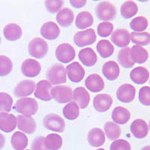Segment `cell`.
Here are the masks:
<instances>
[{
	"mask_svg": "<svg viewBox=\"0 0 150 150\" xmlns=\"http://www.w3.org/2000/svg\"><path fill=\"white\" fill-rule=\"evenodd\" d=\"M28 137L21 131H16L11 136V143L12 147L16 150H23L28 146Z\"/></svg>",
	"mask_w": 150,
	"mask_h": 150,
	"instance_id": "31",
	"label": "cell"
},
{
	"mask_svg": "<svg viewBox=\"0 0 150 150\" xmlns=\"http://www.w3.org/2000/svg\"><path fill=\"white\" fill-rule=\"evenodd\" d=\"M50 95L59 104L69 103L73 99V90L68 86H56L52 87Z\"/></svg>",
	"mask_w": 150,
	"mask_h": 150,
	"instance_id": "5",
	"label": "cell"
},
{
	"mask_svg": "<svg viewBox=\"0 0 150 150\" xmlns=\"http://www.w3.org/2000/svg\"><path fill=\"white\" fill-rule=\"evenodd\" d=\"M14 109L24 116H33L38 110V104L35 99L32 98H22L17 100Z\"/></svg>",
	"mask_w": 150,
	"mask_h": 150,
	"instance_id": "2",
	"label": "cell"
},
{
	"mask_svg": "<svg viewBox=\"0 0 150 150\" xmlns=\"http://www.w3.org/2000/svg\"><path fill=\"white\" fill-rule=\"evenodd\" d=\"M3 34L8 41H14L19 40L22 37L23 31L18 24L9 23L4 28Z\"/></svg>",
	"mask_w": 150,
	"mask_h": 150,
	"instance_id": "28",
	"label": "cell"
},
{
	"mask_svg": "<svg viewBox=\"0 0 150 150\" xmlns=\"http://www.w3.org/2000/svg\"><path fill=\"white\" fill-rule=\"evenodd\" d=\"M5 144V138L2 134L0 133V150L2 149Z\"/></svg>",
	"mask_w": 150,
	"mask_h": 150,
	"instance_id": "48",
	"label": "cell"
},
{
	"mask_svg": "<svg viewBox=\"0 0 150 150\" xmlns=\"http://www.w3.org/2000/svg\"><path fill=\"white\" fill-rule=\"evenodd\" d=\"M113 31V25L110 22H102L97 27L98 34L100 37L106 38L110 35Z\"/></svg>",
	"mask_w": 150,
	"mask_h": 150,
	"instance_id": "42",
	"label": "cell"
},
{
	"mask_svg": "<svg viewBox=\"0 0 150 150\" xmlns=\"http://www.w3.org/2000/svg\"><path fill=\"white\" fill-rule=\"evenodd\" d=\"M17 125V118L11 113L0 112V130L5 133L14 131Z\"/></svg>",
	"mask_w": 150,
	"mask_h": 150,
	"instance_id": "18",
	"label": "cell"
},
{
	"mask_svg": "<svg viewBox=\"0 0 150 150\" xmlns=\"http://www.w3.org/2000/svg\"><path fill=\"white\" fill-rule=\"evenodd\" d=\"M72 100H74L75 103H77L79 108L85 109L89 104L90 96L84 87H77L73 92Z\"/></svg>",
	"mask_w": 150,
	"mask_h": 150,
	"instance_id": "19",
	"label": "cell"
},
{
	"mask_svg": "<svg viewBox=\"0 0 150 150\" xmlns=\"http://www.w3.org/2000/svg\"><path fill=\"white\" fill-rule=\"evenodd\" d=\"M97 39L96 32L93 29H88L83 31H79L74 35V42L79 47L92 45Z\"/></svg>",
	"mask_w": 150,
	"mask_h": 150,
	"instance_id": "7",
	"label": "cell"
},
{
	"mask_svg": "<svg viewBox=\"0 0 150 150\" xmlns=\"http://www.w3.org/2000/svg\"><path fill=\"white\" fill-rule=\"evenodd\" d=\"M148 27V21L145 17H137L130 23V28L135 33H142Z\"/></svg>",
	"mask_w": 150,
	"mask_h": 150,
	"instance_id": "39",
	"label": "cell"
},
{
	"mask_svg": "<svg viewBox=\"0 0 150 150\" xmlns=\"http://www.w3.org/2000/svg\"><path fill=\"white\" fill-rule=\"evenodd\" d=\"M131 41L138 46H146L150 44V34L146 32L135 33L131 34Z\"/></svg>",
	"mask_w": 150,
	"mask_h": 150,
	"instance_id": "38",
	"label": "cell"
},
{
	"mask_svg": "<svg viewBox=\"0 0 150 150\" xmlns=\"http://www.w3.org/2000/svg\"><path fill=\"white\" fill-rule=\"evenodd\" d=\"M102 73L106 79L110 81H114L120 76V66L116 62L108 61L103 65Z\"/></svg>",
	"mask_w": 150,
	"mask_h": 150,
	"instance_id": "23",
	"label": "cell"
},
{
	"mask_svg": "<svg viewBox=\"0 0 150 150\" xmlns=\"http://www.w3.org/2000/svg\"><path fill=\"white\" fill-rule=\"evenodd\" d=\"M130 49L129 47L122 48L118 53V61L119 63L125 68H131L134 66V63L130 56Z\"/></svg>",
	"mask_w": 150,
	"mask_h": 150,
	"instance_id": "37",
	"label": "cell"
},
{
	"mask_svg": "<svg viewBox=\"0 0 150 150\" xmlns=\"http://www.w3.org/2000/svg\"><path fill=\"white\" fill-rule=\"evenodd\" d=\"M13 69L12 61L8 56L0 55V76H7Z\"/></svg>",
	"mask_w": 150,
	"mask_h": 150,
	"instance_id": "41",
	"label": "cell"
},
{
	"mask_svg": "<svg viewBox=\"0 0 150 150\" xmlns=\"http://www.w3.org/2000/svg\"><path fill=\"white\" fill-rule=\"evenodd\" d=\"M78 57L83 65L86 67H92L97 62V55L91 47L82 49L79 52Z\"/></svg>",
	"mask_w": 150,
	"mask_h": 150,
	"instance_id": "22",
	"label": "cell"
},
{
	"mask_svg": "<svg viewBox=\"0 0 150 150\" xmlns=\"http://www.w3.org/2000/svg\"><path fill=\"white\" fill-rule=\"evenodd\" d=\"M130 56L134 63L143 64L148 59L149 53L143 47L134 45L130 50Z\"/></svg>",
	"mask_w": 150,
	"mask_h": 150,
	"instance_id": "26",
	"label": "cell"
},
{
	"mask_svg": "<svg viewBox=\"0 0 150 150\" xmlns=\"http://www.w3.org/2000/svg\"><path fill=\"white\" fill-rule=\"evenodd\" d=\"M36 84L33 80H24L19 83L14 89V94L16 97L23 98L30 96L34 92Z\"/></svg>",
	"mask_w": 150,
	"mask_h": 150,
	"instance_id": "11",
	"label": "cell"
},
{
	"mask_svg": "<svg viewBox=\"0 0 150 150\" xmlns=\"http://www.w3.org/2000/svg\"><path fill=\"white\" fill-rule=\"evenodd\" d=\"M94 22V18L90 12L84 11L80 12L76 17L75 26L80 29H86L92 26Z\"/></svg>",
	"mask_w": 150,
	"mask_h": 150,
	"instance_id": "30",
	"label": "cell"
},
{
	"mask_svg": "<svg viewBox=\"0 0 150 150\" xmlns=\"http://www.w3.org/2000/svg\"><path fill=\"white\" fill-rule=\"evenodd\" d=\"M60 29L58 25L54 22L50 21L42 25L41 35L47 40H55L59 36Z\"/></svg>",
	"mask_w": 150,
	"mask_h": 150,
	"instance_id": "21",
	"label": "cell"
},
{
	"mask_svg": "<svg viewBox=\"0 0 150 150\" xmlns=\"http://www.w3.org/2000/svg\"><path fill=\"white\" fill-rule=\"evenodd\" d=\"M86 0H70L71 5L75 8H81L86 4Z\"/></svg>",
	"mask_w": 150,
	"mask_h": 150,
	"instance_id": "47",
	"label": "cell"
},
{
	"mask_svg": "<svg viewBox=\"0 0 150 150\" xmlns=\"http://www.w3.org/2000/svg\"><path fill=\"white\" fill-rule=\"evenodd\" d=\"M96 14L98 18L104 22L112 21L116 15V9L110 2L103 1L98 4L96 7Z\"/></svg>",
	"mask_w": 150,
	"mask_h": 150,
	"instance_id": "4",
	"label": "cell"
},
{
	"mask_svg": "<svg viewBox=\"0 0 150 150\" xmlns=\"http://www.w3.org/2000/svg\"><path fill=\"white\" fill-rule=\"evenodd\" d=\"M110 150H131V147L127 140L120 139L111 143Z\"/></svg>",
	"mask_w": 150,
	"mask_h": 150,
	"instance_id": "45",
	"label": "cell"
},
{
	"mask_svg": "<svg viewBox=\"0 0 150 150\" xmlns=\"http://www.w3.org/2000/svg\"><path fill=\"white\" fill-rule=\"evenodd\" d=\"M104 132L108 138L111 140H117L121 135V128L120 125L112 122H107L104 125Z\"/></svg>",
	"mask_w": 150,
	"mask_h": 150,
	"instance_id": "34",
	"label": "cell"
},
{
	"mask_svg": "<svg viewBox=\"0 0 150 150\" xmlns=\"http://www.w3.org/2000/svg\"><path fill=\"white\" fill-rule=\"evenodd\" d=\"M41 71V64L33 59H27L22 63L21 71L28 77H34L39 74Z\"/></svg>",
	"mask_w": 150,
	"mask_h": 150,
	"instance_id": "12",
	"label": "cell"
},
{
	"mask_svg": "<svg viewBox=\"0 0 150 150\" xmlns=\"http://www.w3.org/2000/svg\"><path fill=\"white\" fill-rule=\"evenodd\" d=\"M139 101L143 105L150 106V87L143 86L139 91Z\"/></svg>",
	"mask_w": 150,
	"mask_h": 150,
	"instance_id": "44",
	"label": "cell"
},
{
	"mask_svg": "<svg viewBox=\"0 0 150 150\" xmlns=\"http://www.w3.org/2000/svg\"><path fill=\"white\" fill-rule=\"evenodd\" d=\"M0 43H1V37H0Z\"/></svg>",
	"mask_w": 150,
	"mask_h": 150,
	"instance_id": "52",
	"label": "cell"
},
{
	"mask_svg": "<svg viewBox=\"0 0 150 150\" xmlns=\"http://www.w3.org/2000/svg\"><path fill=\"white\" fill-rule=\"evenodd\" d=\"M130 78L134 83L144 84L149 78V72L145 67L139 66L132 69L130 73Z\"/></svg>",
	"mask_w": 150,
	"mask_h": 150,
	"instance_id": "24",
	"label": "cell"
},
{
	"mask_svg": "<svg viewBox=\"0 0 150 150\" xmlns=\"http://www.w3.org/2000/svg\"><path fill=\"white\" fill-rule=\"evenodd\" d=\"M130 130L134 137L137 139H143L147 136L149 129L146 122L141 119H137L131 123Z\"/></svg>",
	"mask_w": 150,
	"mask_h": 150,
	"instance_id": "17",
	"label": "cell"
},
{
	"mask_svg": "<svg viewBox=\"0 0 150 150\" xmlns=\"http://www.w3.org/2000/svg\"><path fill=\"white\" fill-rule=\"evenodd\" d=\"M97 150H105V149H102V148H100V149H98Z\"/></svg>",
	"mask_w": 150,
	"mask_h": 150,
	"instance_id": "50",
	"label": "cell"
},
{
	"mask_svg": "<svg viewBox=\"0 0 150 150\" xmlns=\"http://www.w3.org/2000/svg\"><path fill=\"white\" fill-rule=\"evenodd\" d=\"M74 20V14L73 11L71 10L68 8H64L59 10L56 15V21L59 25L62 27H68L73 23Z\"/></svg>",
	"mask_w": 150,
	"mask_h": 150,
	"instance_id": "27",
	"label": "cell"
},
{
	"mask_svg": "<svg viewBox=\"0 0 150 150\" xmlns=\"http://www.w3.org/2000/svg\"><path fill=\"white\" fill-rule=\"evenodd\" d=\"M13 99L9 94L0 92V112H8L11 110Z\"/></svg>",
	"mask_w": 150,
	"mask_h": 150,
	"instance_id": "40",
	"label": "cell"
},
{
	"mask_svg": "<svg viewBox=\"0 0 150 150\" xmlns=\"http://www.w3.org/2000/svg\"><path fill=\"white\" fill-rule=\"evenodd\" d=\"M85 86L90 92H99L104 89V81L100 75L92 74L86 79Z\"/></svg>",
	"mask_w": 150,
	"mask_h": 150,
	"instance_id": "20",
	"label": "cell"
},
{
	"mask_svg": "<svg viewBox=\"0 0 150 150\" xmlns=\"http://www.w3.org/2000/svg\"><path fill=\"white\" fill-rule=\"evenodd\" d=\"M149 129H150V121H149Z\"/></svg>",
	"mask_w": 150,
	"mask_h": 150,
	"instance_id": "51",
	"label": "cell"
},
{
	"mask_svg": "<svg viewBox=\"0 0 150 150\" xmlns=\"http://www.w3.org/2000/svg\"><path fill=\"white\" fill-rule=\"evenodd\" d=\"M43 125L46 129L53 131L58 133H62L65 131V122L64 119L55 113L46 115L43 120Z\"/></svg>",
	"mask_w": 150,
	"mask_h": 150,
	"instance_id": "6",
	"label": "cell"
},
{
	"mask_svg": "<svg viewBox=\"0 0 150 150\" xmlns=\"http://www.w3.org/2000/svg\"><path fill=\"white\" fill-rule=\"evenodd\" d=\"M149 82H150V81H149Z\"/></svg>",
	"mask_w": 150,
	"mask_h": 150,
	"instance_id": "54",
	"label": "cell"
},
{
	"mask_svg": "<svg viewBox=\"0 0 150 150\" xmlns=\"http://www.w3.org/2000/svg\"><path fill=\"white\" fill-rule=\"evenodd\" d=\"M45 137H36L33 140V143H32L31 150H49L45 146Z\"/></svg>",
	"mask_w": 150,
	"mask_h": 150,
	"instance_id": "46",
	"label": "cell"
},
{
	"mask_svg": "<svg viewBox=\"0 0 150 150\" xmlns=\"http://www.w3.org/2000/svg\"><path fill=\"white\" fill-rule=\"evenodd\" d=\"M111 41L119 47H127L131 41V35L125 29H117L112 33Z\"/></svg>",
	"mask_w": 150,
	"mask_h": 150,
	"instance_id": "13",
	"label": "cell"
},
{
	"mask_svg": "<svg viewBox=\"0 0 150 150\" xmlns=\"http://www.w3.org/2000/svg\"><path fill=\"white\" fill-rule=\"evenodd\" d=\"M98 53L102 58H109L114 52V47L108 40H101L96 46Z\"/></svg>",
	"mask_w": 150,
	"mask_h": 150,
	"instance_id": "32",
	"label": "cell"
},
{
	"mask_svg": "<svg viewBox=\"0 0 150 150\" xmlns=\"http://www.w3.org/2000/svg\"><path fill=\"white\" fill-rule=\"evenodd\" d=\"M63 4L64 2L62 0H47L45 2L47 10L51 14H55L59 11Z\"/></svg>",
	"mask_w": 150,
	"mask_h": 150,
	"instance_id": "43",
	"label": "cell"
},
{
	"mask_svg": "<svg viewBox=\"0 0 150 150\" xmlns=\"http://www.w3.org/2000/svg\"><path fill=\"white\" fill-rule=\"evenodd\" d=\"M17 125L19 130L28 134L34 133L37 128L34 119L30 116L24 115H19L17 116Z\"/></svg>",
	"mask_w": 150,
	"mask_h": 150,
	"instance_id": "10",
	"label": "cell"
},
{
	"mask_svg": "<svg viewBox=\"0 0 150 150\" xmlns=\"http://www.w3.org/2000/svg\"><path fill=\"white\" fill-rule=\"evenodd\" d=\"M48 50L47 43L41 38H35L31 40L28 46L29 53L35 59L44 58L47 54Z\"/></svg>",
	"mask_w": 150,
	"mask_h": 150,
	"instance_id": "3",
	"label": "cell"
},
{
	"mask_svg": "<svg viewBox=\"0 0 150 150\" xmlns=\"http://www.w3.org/2000/svg\"><path fill=\"white\" fill-rule=\"evenodd\" d=\"M66 72L69 80L74 83H80L85 76V70L79 62H74L66 67Z\"/></svg>",
	"mask_w": 150,
	"mask_h": 150,
	"instance_id": "14",
	"label": "cell"
},
{
	"mask_svg": "<svg viewBox=\"0 0 150 150\" xmlns=\"http://www.w3.org/2000/svg\"><path fill=\"white\" fill-rule=\"evenodd\" d=\"M63 115L68 120H74L80 115V108L77 103L71 101L68 103L63 108Z\"/></svg>",
	"mask_w": 150,
	"mask_h": 150,
	"instance_id": "36",
	"label": "cell"
},
{
	"mask_svg": "<svg viewBox=\"0 0 150 150\" xmlns=\"http://www.w3.org/2000/svg\"><path fill=\"white\" fill-rule=\"evenodd\" d=\"M87 140L92 146L100 147L105 142V134L104 131L100 128H92L88 133Z\"/></svg>",
	"mask_w": 150,
	"mask_h": 150,
	"instance_id": "25",
	"label": "cell"
},
{
	"mask_svg": "<svg viewBox=\"0 0 150 150\" xmlns=\"http://www.w3.org/2000/svg\"><path fill=\"white\" fill-rule=\"evenodd\" d=\"M120 12L123 18L130 19L137 14L138 6L133 1H126L122 5Z\"/></svg>",
	"mask_w": 150,
	"mask_h": 150,
	"instance_id": "33",
	"label": "cell"
},
{
	"mask_svg": "<svg viewBox=\"0 0 150 150\" xmlns=\"http://www.w3.org/2000/svg\"><path fill=\"white\" fill-rule=\"evenodd\" d=\"M136 95V89L129 83H124L120 86L116 91V98L120 101L128 104L134 101Z\"/></svg>",
	"mask_w": 150,
	"mask_h": 150,
	"instance_id": "9",
	"label": "cell"
},
{
	"mask_svg": "<svg viewBox=\"0 0 150 150\" xmlns=\"http://www.w3.org/2000/svg\"><path fill=\"white\" fill-rule=\"evenodd\" d=\"M51 88L52 85L48 80H41L36 85L35 91L34 93L35 97L45 101H50L52 99L50 95Z\"/></svg>",
	"mask_w": 150,
	"mask_h": 150,
	"instance_id": "15",
	"label": "cell"
},
{
	"mask_svg": "<svg viewBox=\"0 0 150 150\" xmlns=\"http://www.w3.org/2000/svg\"><path fill=\"white\" fill-rule=\"evenodd\" d=\"M46 76L51 85L65 83L67 81L66 69L60 63H56L47 69Z\"/></svg>",
	"mask_w": 150,
	"mask_h": 150,
	"instance_id": "1",
	"label": "cell"
},
{
	"mask_svg": "<svg viewBox=\"0 0 150 150\" xmlns=\"http://www.w3.org/2000/svg\"><path fill=\"white\" fill-rule=\"evenodd\" d=\"M140 150H150V146H146L143 147Z\"/></svg>",
	"mask_w": 150,
	"mask_h": 150,
	"instance_id": "49",
	"label": "cell"
},
{
	"mask_svg": "<svg viewBox=\"0 0 150 150\" xmlns=\"http://www.w3.org/2000/svg\"><path fill=\"white\" fill-rule=\"evenodd\" d=\"M45 143L49 150H59L62 146V138L57 134H50L45 137Z\"/></svg>",
	"mask_w": 150,
	"mask_h": 150,
	"instance_id": "35",
	"label": "cell"
},
{
	"mask_svg": "<svg viewBox=\"0 0 150 150\" xmlns=\"http://www.w3.org/2000/svg\"><path fill=\"white\" fill-rule=\"evenodd\" d=\"M55 54L58 61L64 64L70 63L76 56L74 48L68 43H64L59 45L56 47Z\"/></svg>",
	"mask_w": 150,
	"mask_h": 150,
	"instance_id": "8",
	"label": "cell"
},
{
	"mask_svg": "<svg viewBox=\"0 0 150 150\" xmlns=\"http://www.w3.org/2000/svg\"><path fill=\"white\" fill-rule=\"evenodd\" d=\"M26 150H29V149H26Z\"/></svg>",
	"mask_w": 150,
	"mask_h": 150,
	"instance_id": "53",
	"label": "cell"
},
{
	"mask_svg": "<svg viewBox=\"0 0 150 150\" xmlns=\"http://www.w3.org/2000/svg\"><path fill=\"white\" fill-rule=\"evenodd\" d=\"M112 98L108 94H98L93 99V106L96 111L104 112L110 108Z\"/></svg>",
	"mask_w": 150,
	"mask_h": 150,
	"instance_id": "16",
	"label": "cell"
},
{
	"mask_svg": "<svg viewBox=\"0 0 150 150\" xmlns=\"http://www.w3.org/2000/svg\"><path fill=\"white\" fill-rule=\"evenodd\" d=\"M112 121L117 125L126 124L131 118V113L128 110L123 107H116L113 109L111 115Z\"/></svg>",
	"mask_w": 150,
	"mask_h": 150,
	"instance_id": "29",
	"label": "cell"
}]
</instances>
